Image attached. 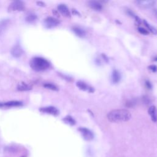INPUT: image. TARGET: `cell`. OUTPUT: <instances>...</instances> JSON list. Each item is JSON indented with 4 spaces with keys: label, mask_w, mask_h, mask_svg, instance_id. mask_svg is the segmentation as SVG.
Listing matches in <instances>:
<instances>
[{
    "label": "cell",
    "mask_w": 157,
    "mask_h": 157,
    "mask_svg": "<svg viewBox=\"0 0 157 157\" xmlns=\"http://www.w3.org/2000/svg\"><path fill=\"white\" fill-rule=\"evenodd\" d=\"M131 117V113L126 109L113 110L107 114L108 120L113 123L127 121Z\"/></svg>",
    "instance_id": "1"
},
{
    "label": "cell",
    "mask_w": 157,
    "mask_h": 157,
    "mask_svg": "<svg viewBox=\"0 0 157 157\" xmlns=\"http://www.w3.org/2000/svg\"><path fill=\"white\" fill-rule=\"evenodd\" d=\"M31 68L37 71H42L47 69L50 64L48 60L42 57H34L30 61Z\"/></svg>",
    "instance_id": "2"
},
{
    "label": "cell",
    "mask_w": 157,
    "mask_h": 157,
    "mask_svg": "<svg viewBox=\"0 0 157 157\" xmlns=\"http://www.w3.org/2000/svg\"><path fill=\"white\" fill-rule=\"evenodd\" d=\"M10 11H23L25 9V4L21 1H14L9 5Z\"/></svg>",
    "instance_id": "3"
},
{
    "label": "cell",
    "mask_w": 157,
    "mask_h": 157,
    "mask_svg": "<svg viewBox=\"0 0 157 157\" xmlns=\"http://www.w3.org/2000/svg\"><path fill=\"white\" fill-rule=\"evenodd\" d=\"M59 24V21L52 17H48L44 20V25L47 28H52Z\"/></svg>",
    "instance_id": "4"
},
{
    "label": "cell",
    "mask_w": 157,
    "mask_h": 157,
    "mask_svg": "<svg viewBox=\"0 0 157 157\" xmlns=\"http://www.w3.org/2000/svg\"><path fill=\"white\" fill-rule=\"evenodd\" d=\"M79 131L82 134L83 138L86 140H91L93 139V132L86 128H80L78 129Z\"/></svg>",
    "instance_id": "5"
},
{
    "label": "cell",
    "mask_w": 157,
    "mask_h": 157,
    "mask_svg": "<svg viewBox=\"0 0 157 157\" xmlns=\"http://www.w3.org/2000/svg\"><path fill=\"white\" fill-rule=\"evenodd\" d=\"M40 111L43 113L50 114L55 116L58 115L59 114V110L53 106H48V107H42L40 109Z\"/></svg>",
    "instance_id": "6"
},
{
    "label": "cell",
    "mask_w": 157,
    "mask_h": 157,
    "mask_svg": "<svg viewBox=\"0 0 157 157\" xmlns=\"http://www.w3.org/2000/svg\"><path fill=\"white\" fill-rule=\"evenodd\" d=\"M23 53L21 47L19 44H16L11 49V54L15 58L20 57Z\"/></svg>",
    "instance_id": "7"
},
{
    "label": "cell",
    "mask_w": 157,
    "mask_h": 157,
    "mask_svg": "<svg viewBox=\"0 0 157 157\" xmlns=\"http://www.w3.org/2000/svg\"><path fill=\"white\" fill-rule=\"evenodd\" d=\"M76 85L79 89L82 90L86 91L90 93H93L94 91V88L93 87L90 86V85L82 81H78L76 83Z\"/></svg>",
    "instance_id": "8"
},
{
    "label": "cell",
    "mask_w": 157,
    "mask_h": 157,
    "mask_svg": "<svg viewBox=\"0 0 157 157\" xmlns=\"http://www.w3.org/2000/svg\"><path fill=\"white\" fill-rule=\"evenodd\" d=\"M58 10L64 17H70L71 13L67 6L64 4H61L58 6Z\"/></svg>",
    "instance_id": "9"
},
{
    "label": "cell",
    "mask_w": 157,
    "mask_h": 157,
    "mask_svg": "<svg viewBox=\"0 0 157 157\" xmlns=\"http://www.w3.org/2000/svg\"><path fill=\"white\" fill-rule=\"evenodd\" d=\"M137 5L140 7L144 8H149L155 4V1H136Z\"/></svg>",
    "instance_id": "10"
},
{
    "label": "cell",
    "mask_w": 157,
    "mask_h": 157,
    "mask_svg": "<svg viewBox=\"0 0 157 157\" xmlns=\"http://www.w3.org/2000/svg\"><path fill=\"white\" fill-rule=\"evenodd\" d=\"M23 105L22 102L18 101H11L6 102H3V107H19Z\"/></svg>",
    "instance_id": "11"
},
{
    "label": "cell",
    "mask_w": 157,
    "mask_h": 157,
    "mask_svg": "<svg viewBox=\"0 0 157 157\" xmlns=\"http://www.w3.org/2000/svg\"><path fill=\"white\" fill-rule=\"evenodd\" d=\"M88 6L95 10H101L102 9V6L99 2L96 1H90L88 2Z\"/></svg>",
    "instance_id": "12"
},
{
    "label": "cell",
    "mask_w": 157,
    "mask_h": 157,
    "mask_svg": "<svg viewBox=\"0 0 157 157\" xmlns=\"http://www.w3.org/2000/svg\"><path fill=\"white\" fill-rule=\"evenodd\" d=\"M148 113L151 117L153 121L155 122L157 120V110L155 106H150L148 109Z\"/></svg>",
    "instance_id": "13"
},
{
    "label": "cell",
    "mask_w": 157,
    "mask_h": 157,
    "mask_svg": "<svg viewBox=\"0 0 157 157\" xmlns=\"http://www.w3.org/2000/svg\"><path fill=\"white\" fill-rule=\"evenodd\" d=\"M17 90L19 91H28L31 90V86L25 82L20 83L17 86Z\"/></svg>",
    "instance_id": "14"
},
{
    "label": "cell",
    "mask_w": 157,
    "mask_h": 157,
    "mask_svg": "<svg viewBox=\"0 0 157 157\" xmlns=\"http://www.w3.org/2000/svg\"><path fill=\"white\" fill-rule=\"evenodd\" d=\"M72 30L77 36H78L80 37H83L85 36V35H86L85 31L79 27H74L72 28Z\"/></svg>",
    "instance_id": "15"
},
{
    "label": "cell",
    "mask_w": 157,
    "mask_h": 157,
    "mask_svg": "<svg viewBox=\"0 0 157 157\" xmlns=\"http://www.w3.org/2000/svg\"><path fill=\"white\" fill-rule=\"evenodd\" d=\"M144 25L146 26V28L148 29L147 30L148 31V32H151V33L154 34H157V29L156 28H155L154 26H153L152 25H151L150 24H149L147 21L144 20Z\"/></svg>",
    "instance_id": "16"
},
{
    "label": "cell",
    "mask_w": 157,
    "mask_h": 157,
    "mask_svg": "<svg viewBox=\"0 0 157 157\" xmlns=\"http://www.w3.org/2000/svg\"><path fill=\"white\" fill-rule=\"evenodd\" d=\"M120 72L117 71V70H114L112 72V80L113 81V83H118L120 80Z\"/></svg>",
    "instance_id": "17"
},
{
    "label": "cell",
    "mask_w": 157,
    "mask_h": 157,
    "mask_svg": "<svg viewBox=\"0 0 157 157\" xmlns=\"http://www.w3.org/2000/svg\"><path fill=\"white\" fill-rule=\"evenodd\" d=\"M9 20L8 19H5L0 21V34L6 29L9 24Z\"/></svg>",
    "instance_id": "18"
},
{
    "label": "cell",
    "mask_w": 157,
    "mask_h": 157,
    "mask_svg": "<svg viewBox=\"0 0 157 157\" xmlns=\"http://www.w3.org/2000/svg\"><path fill=\"white\" fill-rule=\"evenodd\" d=\"M37 19V17L36 14L30 13L26 17V21L28 23H33Z\"/></svg>",
    "instance_id": "19"
},
{
    "label": "cell",
    "mask_w": 157,
    "mask_h": 157,
    "mask_svg": "<svg viewBox=\"0 0 157 157\" xmlns=\"http://www.w3.org/2000/svg\"><path fill=\"white\" fill-rule=\"evenodd\" d=\"M44 86L47 89H49V90H53V91H57L58 90V87L53 84V83H45L44 84Z\"/></svg>",
    "instance_id": "20"
},
{
    "label": "cell",
    "mask_w": 157,
    "mask_h": 157,
    "mask_svg": "<svg viewBox=\"0 0 157 157\" xmlns=\"http://www.w3.org/2000/svg\"><path fill=\"white\" fill-rule=\"evenodd\" d=\"M63 120L64 121L65 123H67V124H70V125H74V124H75V121L74 119L72 117H71V116H67V117H66L63 119Z\"/></svg>",
    "instance_id": "21"
},
{
    "label": "cell",
    "mask_w": 157,
    "mask_h": 157,
    "mask_svg": "<svg viewBox=\"0 0 157 157\" xmlns=\"http://www.w3.org/2000/svg\"><path fill=\"white\" fill-rule=\"evenodd\" d=\"M138 31L142 34H144V35H147L149 34V32L147 29H146L145 28H142V27H140L138 28Z\"/></svg>",
    "instance_id": "22"
},
{
    "label": "cell",
    "mask_w": 157,
    "mask_h": 157,
    "mask_svg": "<svg viewBox=\"0 0 157 157\" xmlns=\"http://www.w3.org/2000/svg\"><path fill=\"white\" fill-rule=\"evenodd\" d=\"M149 69L151 71H152L153 72H155L157 70V67L156 66H155V65H151V66H149Z\"/></svg>",
    "instance_id": "23"
},
{
    "label": "cell",
    "mask_w": 157,
    "mask_h": 157,
    "mask_svg": "<svg viewBox=\"0 0 157 157\" xmlns=\"http://www.w3.org/2000/svg\"><path fill=\"white\" fill-rule=\"evenodd\" d=\"M37 4L39 5V6H45V4L41 1H39V2H37Z\"/></svg>",
    "instance_id": "24"
},
{
    "label": "cell",
    "mask_w": 157,
    "mask_h": 157,
    "mask_svg": "<svg viewBox=\"0 0 157 157\" xmlns=\"http://www.w3.org/2000/svg\"><path fill=\"white\" fill-rule=\"evenodd\" d=\"M154 14H155V16L156 17V18H157V9H155L154 10Z\"/></svg>",
    "instance_id": "25"
},
{
    "label": "cell",
    "mask_w": 157,
    "mask_h": 157,
    "mask_svg": "<svg viewBox=\"0 0 157 157\" xmlns=\"http://www.w3.org/2000/svg\"></svg>",
    "instance_id": "26"
}]
</instances>
